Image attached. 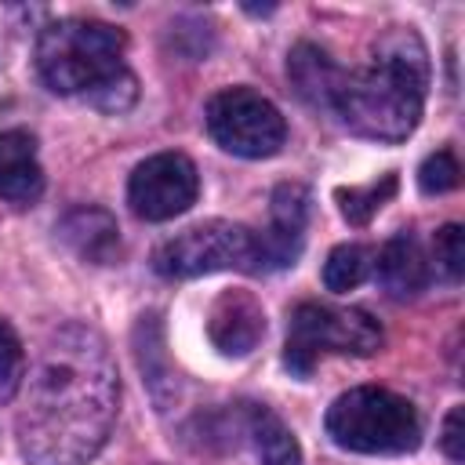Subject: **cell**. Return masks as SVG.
Here are the masks:
<instances>
[{
  "label": "cell",
  "instance_id": "cell-1",
  "mask_svg": "<svg viewBox=\"0 0 465 465\" xmlns=\"http://www.w3.org/2000/svg\"><path fill=\"white\" fill-rule=\"evenodd\" d=\"M116 400V371L102 338L87 327L54 331L18 407L22 454L33 465L91 461L113 429Z\"/></svg>",
  "mask_w": 465,
  "mask_h": 465
},
{
  "label": "cell",
  "instance_id": "cell-2",
  "mask_svg": "<svg viewBox=\"0 0 465 465\" xmlns=\"http://www.w3.org/2000/svg\"><path fill=\"white\" fill-rule=\"evenodd\" d=\"M425 87H429L425 44L418 40L414 29H389L378 40L374 58L363 69L345 73L334 109L363 138L403 142L421 120Z\"/></svg>",
  "mask_w": 465,
  "mask_h": 465
},
{
  "label": "cell",
  "instance_id": "cell-3",
  "mask_svg": "<svg viewBox=\"0 0 465 465\" xmlns=\"http://www.w3.org/2000/svg\"><path fill=\"white\" fill-rule=\"evenodd\" d=\"M127 36L98 18L51 22L36 40V69L58 94H91L124 69Z\"/></svg>",
  "mask_w": 465,
  "mask_h": 465
},
{
  "label": "cell",
  "instance_id": "cell-4",
  "mask_svg": "<svg viewBox=\"0 0 465 465\" xmlns=\"http://www.w3.org/2000/svg\"><path fill=\"white\" fill-rule=\"evenodd\" d=\"M327 436L356 454H407L418 447L421 425L411 400L378 385H360L331 403Z\"/></svg>",
  "mask_w": 465,
  "mask_h": 465
},
{
  "label": "cell",
  "instance_id": "cell-5",
  "mask_svg": "<svg viewBox=\"0 0 465 465\" xmlns=\"http://www.w3.org/2000/svg\"><path fill=\"white\" fill-rule=\"evenodd\" d=\"M153 269L167 280H193L222 269L240 272H262V251L258 232L232 222H203L193 225L171 240H163L153 251Z\"/></svg>",
  "mask_w": 465,
  "mask_h": 465
},
{
  "label": "cell",
  "instance_id": "cell-6",
  "mask_svg": "<svg viewBox=\"0 0 465 465\" xmlns=\"http://www.w3.org/2000/svg\"><path fill=\"white\" fill-rule=\"evenodd\" d=\"M381 349V327L363 309H334L320 302H302L291 312L287 327V352L283 363L305 378L320 352H345V356H371Z\"/></svg>",
  "mask_w": 465,
  "mask_h": 465
},
{
  "label": "cell",
  "instance_id": "cell-7",
  "mask_svg": "<svg viewBox=\"0 0 465 465\" xmlns=\"http://www.w3.org/2000/svg\"><path fill=\"white\" fill-rule=\"evenodd\" d=\"M207 131L225 153L247 160L272 156L287 142V124L280 109L251 87L218 91L207 102Z\"/></svg>",
  "mask_w": 465,
  "mask_h": 465
},
{
  "label": "cell",
  "instance_id": "cell-8",
  "mask_svg": "<svg viewBox=\"0 0 465 465\" xmlns=\"http://www.w3.org/2000/svg\"><path fill=\"white\" fill-rule=\"evenodd\" d=\"M200 178L189 156L182 153H156L142 160L127 182V203L145 222H167L185 214L196 203Z\"/></svg>",
  "mask_w": 465,
  "mask_h": 465
},
{
  "label": "cell",
  "instance_id": "cell-9",
  "mask_svg": "<svg viewBox=\"0 0 465 465\" xmlns=\"http://www.w3.org/2000/svg\"><path fill=\"white\" fill-rule=\"evenodd\" d=\"M305 225H309V189L298 185V182L276 185V193H272V222L258 236L262 269L294 265V258L302 254Z\"/></svg>",
  "mask_w": 465,
  "mask_h": 465
},
{
  "label": "cell",
  "instance_id": "cell-10",
  "mask_svg": "<svg viewBox=\"0 0 465 465\" xmlns=\"http://www.w3.org/2000/svg\"><path fill=\"white\" fill-rule=\"evenodd\" d=\"M207 334L225 356L251 352L265 334V312L254 294L247 291H225L207 316Z\"/></svg>",
  "mask_w": 465,
  "mask_h": 465
},
{
  "label": "cell",
  "instance_id": "cell-11",
  "mask_svg": "<svg viewBox=\"0 0 465 465\" xmlns=\"http://www.w3.org/2000/svg\"><path fill=\"white\" fill-rule=\"evenodd\" d=\"M287 76H291V87L298 91L302 102H309L316 109H334L338 105L345 69H338L323 47L305 44V40L294 44V51L287 58Z\"/></svg>",
  "mask_w": 465,
  "mask_h": 465
},
{
  "label": "cell",
  "instance_id": "cell-12",
  "mask_svg": "<svg viewBox=\"0 0 465 465\" xmlns=\"http://www.w3.org/2000/svg\"><path fill=\"white\" fill-rule=\"evenodd\" d=\"M44 193V171L29 131H0V196L7 203H33Z\"/></svg>",
  "mask_w": 465,
  "mask_h": 465
},
{
  "label": "cell",
  "instance_id": "cell-13",
  "mask_svg": "<svg viewBox=\"0 0 465 465\" xmlns=\"http://www.w3.org/2000/svg\"><path fill=\"white\" fill-rule=\"evenodd\" d=\"M58 236L84 258L94 265H109L120 254V229L116 218L102 207H76L62 218Z\"/></svg>",
  "mask_w": 465,
  "mask_h": 465
},
{
  "label": "cell",
  "instance_id": "cell-14",
  "mask_svg": "<svg viewBox=\"0 0 465 465\" xmlns=\"http://www.w3.org/2000/svg\"><path fill=\"white\" fill-rule=\"evenodd\" d=\"M374 272H378L381 287H385L392 298H414L418 291H425V283H429V258H425L418 236L396 232V236L381 247Z\"/></svg>",
  "mask_w": 465,
  "mask_h": 465
},
{
  "label": "cell",
  "instance_id": "cell-15",
  "mask_svg": "<svg viewBox=\"0 0 465 465\" xmlns=\"http://www.w3.org/2000/svg\"><path fill=\"white\" fill-rule=\"evenodd\" d=\"M247 432L254 440V450L262 465H302V450L294 432L269 411V407H251L247 411Z\"/></svg>",
  "mask_w": 465,
  "mask_h": 465
},
{
  "label": "cell",
  "instance_id": "cell-16",
  "mask_svg": "<svg viewBox=\"0 0 465 465\" xmlns=\"http://www.w3.org/2000/svg\"><path fill=\"white\" fill-rule=\"evenodd\" d=\"M396 193V174H381L378 182H367V185H349V189H338L334 200L345 214V222L352 225H367L385 203L389 196Z\"/></svg>",
  "mask_w": 465,
  "mask_h": 465
},
{
  "label": "cell",
  "instance_id": "cell-17",
  "mask_svg": "<svg viewBox=\"0 0 465 465\" xmlns=\"http://www.w3.org/2000/svg\"><path fill=\"white\" fill-rule=\"evenodd\" d=\"M371 269V254L360 243H338L323 262V283L327 291H352L363 283Z\"/></svg>",
  "mask_w": 465,
  "mask_h": 465
},
{
  "label": "cell",
  "instance_id": "cell-18",
  "mask_svg": "<svg viewBox=\"0 0 465 465\" xmlns=\"http://www.w3.org/2000/svg\"><path fill=\"white\" fill-rule=\"evenodd\" d=\"M94 109H102V113H124V109H131L134 105V98H138V80L127 73V69H120L116 76H109L105 84H98L91 94H84Z\"/></svg>",
  "mask_w": 465,
  "mask_h": 465
},
{
  "label": "cell",
  "instance_id": "cell-19",
  "mask_svg": "<svg viewBox=\"0 0 465 465\" xmlns=\"http://www.w3.org/2000/svg\"><path fill=\"white\" fill-rule=\"evenodd\" d=\"M458 174H461V167H458L454 153H450V149H436L432 156L421 160V167H418V185H421V193H429V196L450 193V189L458 185Z\"/></svg>",
  "mask_w": 465,
  "mask_h": 465
},
{
  "label": "cell",
  "instance_id": "cell-20",
  "mask_svg": "<svg viewBox=\"0 0 465 465\" xmlns=\"http://www.w3.org/2000/svg\"><path fill=\"white\" fill-rule=\"evenodd\" d=\"M436 265L443 269V276L450 283L461 280V265H465V247H461V225H443L436 232Z\"/></svg>",
  "mask_w": 465,
  "mask_h": 465
},
{
  "label": "cell",
  "instance_id": "cell-21",
  "mask_svg": "<svg viewBox=\"0 0 465 465\" xmlns=\"http://www.w3.org/2000/svg\"><path fill=\"white\" fill-rule=\"evenodd\" d=\"M25 367V352H22V341L18 334L11 331V323L0 320V381H15Z\"/></svg>",
  "mask_w": 465,
  "mask_h": 465
},
{
  "label": "cell",
  "instance_id": "cell-22",
  "mask_svg": "<svg viewBox=\"0 0 465 465\" xmlns=\"http://www.w3.org/2000/svg\"><path fill=\"white\" fill-rule=\"evenodd\" d=\"M461 421H465V411H461V407H454V411L447 414V421H443L440 447H443V454H447L450 461H461V458H465V436H461Z\"/></svg>",
  "mask_w": 465,
  "mask_h": 465
}]
</instances>
